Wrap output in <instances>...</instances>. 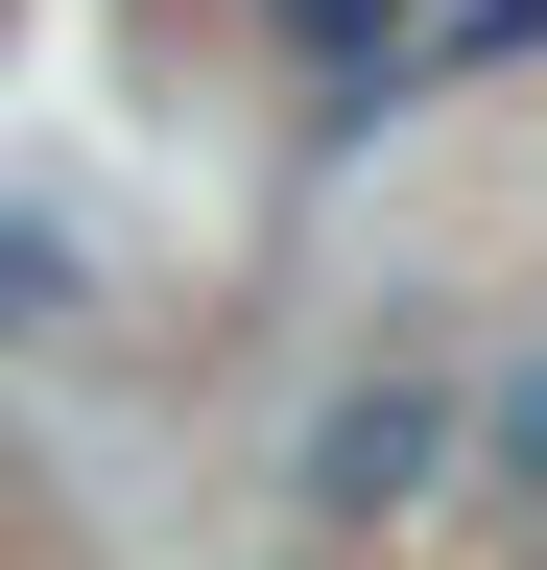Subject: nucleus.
Here are the masks:
<instances>
[{"mask_svg":"<svg viewBox=\"0 0 547 570\" xmlns=\"http://www.w3.org/2000/svg\"><path fill=\"white\" fill-rule=\"evenodd\" d=\"M404 475H429V404H333L310 428V499H333V523H381Z\"/></svg>","mask_w":547,"mask_h":570,"instance_id":"f257e3e1","label":"nucleus"},{"mask_svg":"<svg viewBox=\"0 0 547 570\" xmlns=\"http://www.w3.org/2000/svg\"><path fill=\"white\" fill-rule=\"evenodd\" d=\"M500 452H547V356H524V381H500Z\"/></svg>","mask_w":547,"mask_h":570,"instance_id":"f03ea898","label":"nucleus"}]
</instances>
